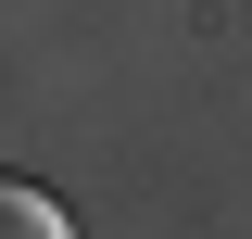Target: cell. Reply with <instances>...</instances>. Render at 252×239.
Masks as SVG:
<instances>
[{
	"mask_svg": "<svg viewBox=\"0 0 252 239\" xmlns=\"http://www.w3.org/2000/svg\"><path fill=\"white\" fill-rule=\"evenodd\" d=\"M0 239H76V227H63V202L38 177H0Z\"/></svg>",
	"mask_w": 252,
	"mask_h": 239,
	"instance_id": "cell-1",
	"label": "cell"
}]
</instances>
